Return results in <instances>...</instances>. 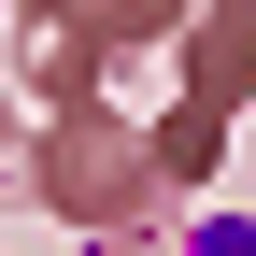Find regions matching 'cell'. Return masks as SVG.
<instances>
[{"mask_svg": "<svg viewBox=\"0 0 256 256\" xmlns=\"http://www.w3.org/2000/svg\"><path fill=\"white\" fill-rule=\"evenodd\" d=\"M200 256H256V228H228V242H200Z\"/></svg>", "mask_w": 256, "mask_h": 256, "instance_id": "cell-1", "label": "cell"}]
</instances>
